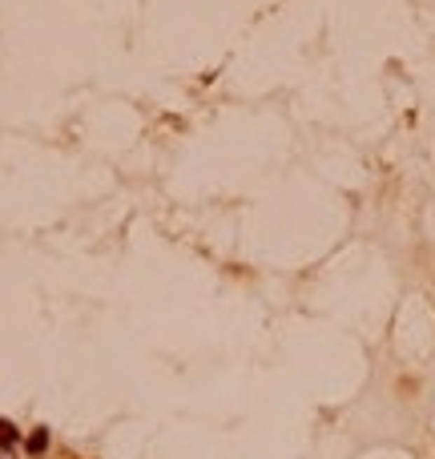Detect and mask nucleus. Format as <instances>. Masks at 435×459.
<instances>
[{
	"instance_id": "f257e3e1",
	"label": "nucleus",
	"mask_w": 435,
	"mask_h": 459,
	"mask_svg": "<svg viewBox=\"0 0 435 459\" xmlns=\"http://www.w3.org/2000/svg\"><path fill=\"white\" fill-rule=\"evenodd\" d=\"M45 447H48V427H36L29 439H25V451L29 456H45Z\"/></svg>"
},
{
	"instance_id": "f03ea898",
	"label": "nucleus",
	"mask_w": 435,
	"mask_h": 459,
	"mask_svg": "<svg viewBox=\"0 0 435 459\" xmlns=\"http://www.w3.org/2000/svg\"><path fill=\"white\" fill-rule=\"evenodd\" d=\"M16 439H20V435H16L13 427H8V423H0V447H13Z\"/></svg>"
}]
</instances>
